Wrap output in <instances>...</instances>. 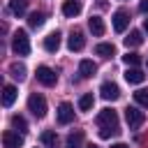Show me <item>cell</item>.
<instances>
[{
    "label": "cell",
    "mask_w": 148,
    "mask_h": 148,
    "mask_svg": "<svg viewBox=\"0 0 148 148\" xmlns=\"http://www.w3.org/2000/svg\"><path fill=\"white\" fill-rule=\"evenodd\" d=\"M118 132H120L118 125H113V127H102V130H99V136H102V139H111V136H116Z\"/></svg>",
    "instance_id": "cell-27"
},
{
    "label": "cell",
    "mask_w": 148,
    "mask_h": 148,
    "mask_svg": "<svg viewBox=\"0 0 148 148\" xmlns=\"http://www.w3.org/2000/svg\"><path fill=\"white\" fill-rule=\"evenodd\" d=\"M86 148H99V146H97V143H88Z\"/></svg>",
    "instance_id": "cell-31"
},
{
    "label": "cell",
    "mask_w": 148,
    "mask_h": 148,
    "mask_svg": "<svg viewBox=\"0 0 148 148\" xmlns=\"http://www.w3.org/2000/svg\"><path fill=\"white\" fill-rule=\"evenodd\" d=\"M143 30H146V32H148V18H146V21H143Z\"/></svg>",
    "instance_id": "cell-32"
},
{
    "label": "cell",
    "mask_w": 148,
    "mask_h": 148,
    "mask_svg": "<svg viewBox=\"0 0 148 148\" xmlns=\"http://www.w3.org/2000/svg\"><path fill=\"white\" fill-rule=\"evenodd\" d=\"M97 125L99 127H113V125H118V113L113 109H102L97 113Z\"/></svg>",
    "instance_id": "cell-5"
},
{
    "label": "cell",
    "mask_w": 148,
    "mask_h": 148,
    "mask_svg": "<svg viewBox=\"0 0 148 148\" xmlns=\"http://www.w3.org/2000/svg\"><path fill=\"white\" fill-rule=\"evenodd\" d=\"M25 9H28V0H9V12H12V14L21 16Z\"/></svg>",
    "instance_id": "cell-21"
},
{
    "label": "cell",
    "mask_w": 148,
    "mask_h": 148,
    "mask_svg": "<svg viewBox=\"0 0 148 148\" xmlns=\"http://www.w3.org/2000/svg\"><path fill=\"white\" fill-rule=\"evenodd\" d=\"M88 28H90V32H92L95 37H102V35H104V21H102L99 16H90V18H88Z\"/></svg>",
    "instance_id": "cell-15"
},
{
    "label": "cell",
    "mask_w": 148,
    "mask_h": 148,
    "mask_svg": "<svg viewBox=\"0 0 148 148\" xmlns=\"http://www.w3.org/2000/svg\"><path fill=\"white\" fill-rule=\"evenodd\" d=\"M81 139H83V134H81V132H76V134H69V136H67V148H79Z\"/></svg>",
    "instance_id": "cell-28"
},
{
    "label": "cell",
    "mask_w": 148,
    "mask_h": 148,
    "mask_svg": "<svg viewBox=\"0 0 148 148\" xmlns=\"http://www.w3.org/2000/svg\"><path fill=\"white\" fill-rule=\"evenodd\" d=\"M95 72H97V65H95L92 60H81V62H79V74H81L83 79L95 76Z\"/></svg>",
    "instance_id": "cell-14"
},
{
    "label": "cell",
    "mask_w": 148,
    "mask_h": 148,
    "mask_svg": "<svg viewBox=\"0 0 148 148\" xmlns=\"http://www.w3.org/2000/svg\"><path fill=\"white\" fill-rule=\"evenodd\" d=\"M44 49H46L49 53H56V51L60 49V32H58V30L44 37Z\"/></svg>",
    "instance_id": "cell-12"
},
{
    "label": "cell",
    "mask_w": 148,
    "mask_h": 148,
    "mask_svg": "<svg viewBox=\"0 0 148 148\" xmlns=\"http://www.w3.org/2000/svg\"><path fill=\"white\" fill-rule=\"evenodd\" d=\"M134 102H136L139 106H148V90H146V88H139V90L134 92Z\"/></svg>",
    "instance_id": "cell-24"
},
{
    "label": "cell",
    "mask_w": 148,
    "mask_h": 148,
    "mask_svg": "<svg viewBox=\"0 0 148 148\" xmlns=\"http://www.w3.org/2000/svg\"><path fill=\"white\" fill-rule=\"evenodd\" d=\"M12 125H14L21 134L28 130V123H25V118H23V116H12Z\"/></svg>",
    "instance_id": "cell-26"
},
{
    "label": "cell",
    "mask_w": 148,
    "mask_h": 148,
    "mask_svg": "<svg viewBox=\"0 0 148 148\" xmlns=\"http://www.w3.org/2000/svg\"><path fill=\"white\" fill-rule=\"evenodd\" d=\"M139 12L141 14H148V0H141L139 2Z\"/></svg>",
    "instance_id": "cell-29"
},
{
    "label": "cell",
    "mask_w": 148,
    "mask_h": 148,
    "mask_svg": "<svg viewBox=\"0 0 148 148\" xmlns=\"http://www.w3.org/2000/svg\"><path fill=\"white\" fill-rule=\"evenodd\" d=\"M25 72H28V69H25L23 62H12V65H9V74H12L16 81H23V79H25Z\"/></svg>",
    "instance_id": "cell-18"
},
{
    "label": "cell",
    "mask_w": 148,
    "mask_h": 148,
    "mask_svg": "<svg viewBox=\"0 0 148 148\" xmlns=\"http://www.w3.org/2000/svg\"><path fill=\"white\" fill-rule=\"evenodd\" d=\"M143 42V35H141V30H132L127 37H125V46L130 49V46H139Z\"/></svg>",
    "instance_id": "cell-20"
},
{
    "label": "cell",
    "mask_w": 148,
    "mask_h": 148,
    "mask_svg": "<svg viewBox=\"0 0 148 148\" xmlns=\"http://www.w3.org/2000/svg\"><path fill=\"white\" fill-rule=\"evenodd\" d=\"M83 46H86L83 32H81V30H72V35H69V39H67V49H69V51H81Z\"/></svg>",
    "instance_id": "cell-7"
},
{
    "label": "cell",
    "mask_w": 148,
    "mask_h": 148,
    "mask_svg": "<svg viewBox=\"0 0 148 148\" xmlns=\"http://www.w3.org/2000/svg\"><path fill=\"white\" fill-rule=\"evenodd\" d=\"M14 99H16V88L14 86H5L2 88V104L5 106H12Z\"/></svg>",
    "instance_id": "cell-19"
},
{
    "label": "cell",
    "mask_w": 148,
    "mask_h": 148,
    "mask_svg": "<svg viewBox=\"0 0 148 148\" xmlns=\"http://www.w3.org/2000/svg\"><path fill=\"white\" fill-rule=\"evenodd\" d=\"M127 23H130V14H127L125 9H118V12L113 14V30H116V32H125Z\"/></svg>",
    "instance_id": "cell-10"
},
{
    "label": "cell",
    "mask_w": 148,
    "mask_h": 148,
    "mask_svg": "<svg viewBox=\"0 0 148 148\" xmlns=\"http://www.w3.org/2000/svg\"><path fill=\"white\" fill-rule=\"evenodd\" d=\"M111 148H130V146H127V143H120V141H118V143H113Z\"/></svg>",
    "instance_id": "cell-30"
},
{
    "label": "cell",
    "mask_w": 148,
    "mask_h": 148,
    "mask_svg": "<svg viewBox=\"0 0 148 148\" xmlns=\"http://www.w3.org/2000/svg\"><path fill=\"white\" fill-rule=\"evenodd\" d=\"M99 95H102L106 102H113V99H118V97H120V88H118L116 83L106 81V83H102V86H99Z\"/></svg>",
    "instance_id": "cell-6"
},
{
    "label": "cell",
    "mask_w": 148,
    "mask_h": 148,
    "mask_svg": "<svg viewBox=\"0 0 148 148\" xmlns=\"http://www.w3.org/2000/svg\"><path fill=\"white\" fill-rule=\"evenodd\" d=\"M143 79H146V74L139 69V67H127V72H125V81L127 83H143Z\"/></svg>",
    "instance_id": "cell-13"
},
{
    "label": "cell",
    "mask_w": 148,
    "mask_h": 148,
    "mask_svg": "<svg viewBox=\"0 0 148 148\" xmlns=\"http://www.w3.org/2000/svg\"><path fill=\"white\" fill-rule=\"evenodd\" d=\"M92 104H95V97H92V92H86V95H81V99H79V109H81V111H90V109H92Z\"/></svg>",
    "instance_id": "cell-23"
},
{
    "label": "cell",
    "mask_w": 148,
    "mask_h": 148,
    "mask_svg": "<svg viewBox=\"0 0 148 148\" xmlns=\"http://www.w3.org/2000/svg\"><path fill=\"white\" fill-rule=\"evenodd\" d=\"M28 109L32 111L35 118H44V116H46V99H44L42 95L32 92V95L28 97Z\"/></svg>",
    "instance_id": "cell-2"
},
{
    "label": "cell",
    "mask_w": 148,
    "mask_h": 148,
    "mask_svg": "<svg viewBox=\"0 0 148 148\" xmlns=\"http://www.w3.org/2000/svg\"><path fill=\"white\" fill-rule=\"evenodd\" d=\"M62 14H65L67 18L79 16V14H81V2H79V0H65V2H62Z\"/></svg>",
    "instance_id": "cell-11"
},
{
    "label": "cell",
    "mask_w": 148,
    "mask_h": 148,
    "mask_svg": "<svg viewBox=\"0 0 148 148\" xmlns=\"http://www.w3.org/2000/svg\"><path fill=\"white\" fill-rule=\"evenodd\" d=\"M12 51L16 56H28L30 53V42H28L25 30H16L14 32V37H12Z\"/></svg>",
    "instance_id": "cell-1"
},
{
    "label": "cell",
    "mask_w": 148,
    "mask_h": 148,
    "mask_svg": "<svg viewBox=\"0 0 148 148\" xmlns=\"http://www.w3.org/2000/svg\"><path fill=\"white\" fill-rule=\"evenodd\" d=\"M2 143H5V148H21V146H23V136H21L18 132L7 130V132L2 134Z\"/></svg>",
    "instance_id": "cell-9"
},
{
    "label": "cell",
    "mask_w": 148,
    "mask_h": 148,
    "mask_svg": "<svg viewBox=\"0 0 148 148\" xmlns=\"http://www.w3.org/2000/svg\"><path fill=\"white\" fill-rule=\"evenodd\" d=\"M72 120H74V106H72L69 102H62V104L58 106V123L67 125V123H72Z\"/></svg>",
    "instance_id": "cell-8"
},
{
    "label": "cell",
    "mask_w": 148,
    "mask_h": 148,
    "mask_svg": "<svg viewBox=\"0 0 148 148\" xmlns=\"http://www.w3.org/2000/svg\"><path fill=\"white\" fill-rule=\"evenodd\" d=\"M39 139H42V143H44L46 148H58V134H56L53 130H44Z\"/></svg>",
    "instance_id": "cell-16"
},
{
    "label": "cell",
    "mask_w": 148,
    "mask_h": 148,
    "mask_svg": "<svg viewBox=\"0 0 148 148\" xmlns=\"http://www.w3.org/2000/svg\"><path fill=\"white\" fill-rule=\"evenodd\" d=\"M123 62H125V65H130V67H136V65L141 62V56H139V53H130V51H127V53L123 56Z\"/></svg>",
    "instance_id": "cell-25"
},
{
    "label": "cell",
    "mask_w": 148,
    "mask_h": 148,
    "mask_svg": "<svg viewBox=\"0 0 148 148\" xmlns=\"http://www.w3.org/2000/svg\"><path fill=\"white\" fill-rule=\"evenodd\" d=\"M44 18H46V16H44L42 12H32V14L28 16V25H30V28H42V25H44Z\"/></svg>",
    "instance_id": "cell-22"
},
{
    "label": "cell",
    "mask_w": 148,
    "mask_h": 148,
    "mask_svg": "<svg viewBox=\"0 0 148 148\" xmlns=\"http://www.w3.org/2000/svg\"><path fill=\"white\" fill-rule=\"evenodd\" d=\"M95 53H97V56H102V58H111V56L116 53V46H113V44H109V42H102V44H97V46H95Z\"/></svg>",
    "instance_id": "cell-17"
},
{
    "label": "cell",
    "mask_w": 148,
    "mask_h": 148,
    "mask_svg": "<svg viewBox=\"0 0 148 148\" xmlns=\"http://www.w3.org/2000/svg\"><path fill=\"white\" fill-rule=\"evenodd\" d=\"M125 120H127L130 127H141L143 120H146V116H143V111H139L136 106H127V109H125Z\"/></svg>",
    "instance_id": "cell-4"
},
{
    "label": "cell",
    "mask_w": 148,
    "mask_h": 148,
    "mask_svg": "<svg viewBox=\"0 0 148 148\" xmlns=\"http://www.w3.org/2000/svg\"><path fill=\"white\" fill-rule=\"evenodd\" d=\"M37 81H39L42 86H56V81H58V74H56L51 67L42 65V67H37Z\"/></svg>",
    "instance_id": "cell-3"
}]
</instances>
